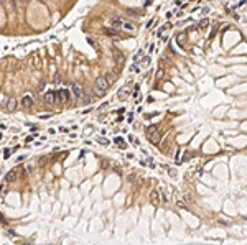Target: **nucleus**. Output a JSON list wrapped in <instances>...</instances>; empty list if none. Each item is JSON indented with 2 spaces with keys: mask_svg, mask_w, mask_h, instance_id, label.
<instances>
[{
  "mask_svg": "<svg viewBox=\"0 0 247 245\" xmlns=\"http://www.w3.org/2000/svg\"><path fill=\"white\" fill-rule=\"evenodd\" d=\"M68 96H69L68 89H60V91H56V102L58 104H66L68 102Z\"/></svg>",
  "mask_w": 247,
  "mask_h": 245,
  "instance_id": "obj_1",
  "label": "nucleus"
},
{
  "mask_svg": "<svg viewBox=\"0 0 247 245\" xmlns=\"http://www.w3.org/2000/svg\"><path fill=\"white\" fill-rule=\"evenodd\" d=\"M96 86L99 87V89H104V91H107L111 84H109V81H107L106 76H99V77L96 79Z\"/></svg>",
  "mask_w": 247,
  "mask_h": 245,
  "instance_id": "obj_2",
  "label": "nucleus"
},
{
  "mask_svg": "<svg viewBox=\"0 0 247 245\" xmlns=\"http://www.w3.org/2000/svg\"><path fill=\"white\" fill-rule=\"evenodd\" d=\"M114 59H116L117 66H119V69H120V67L124 66V61H125V58H124V54H122L119 50H114Z\"/></svg>",
  "mask_w": 247,
  "mask_h": 245,
  "instance_id": "obj_3",
  "label": "nucleus"
},
{
  "mask_svg": "<svg viewBox=\"0 0 247 245\" xmlns=\"http://www.w3.org/2000/svg\"><path fill=\"white\" fill-rule=\"evenodd\" d=\"M45 100L48 105H53V104L56 102V92L55 91H50V92H46L45 94Z\"/></svg>",
  "mask_w": 247,
  "mask_h": 245,
  "instance_id": "obj_4",
  "label": "nucleus"
},
{
  "mask_svg": "<svg viewBox=\"0 0 247 245\" xmlns=\"http://www.w3.org/2000/svg\"><path fill=\"white\" fill-rule=\"evenodd\" d=\"M129 96H130V89H129V87H122L120 91L117 92V99H119V100H125Z\"/></svg>",
  "mask_w": 247,
  "mask_h": 245,
  "instance_id": "obj_5",
  "label": "nucleus"
},
{
  "mask_svg": "<svg viewBox=\"0 0 247 245\" xmlns=\"http://www.w3.org/2000/svg\"><path fill=\"white\" fill-rule=\"evenodd\" d=\"M17 107H18V100H17L15 97H12V99H8V100H7V110H8V112H13V110H17Z\"/></svg>",
  "mask_w": 247,
  "mask_h": 245,
  "instance_id": "obj_6",
  "label": "nucleus"
},
{
  "mask_svg": "<svg viewBox=\"0 0 247 245\" xmlns=\"http://www.w3.org/2000/svg\"><path fill=\"white\" fill-rule=\"evenodd\" d=\"M150 201H152V204H153V206L160 204L161 198H160V194H158V191H152V193H150Z\"/></svg>",
  "mask_w": 247,
  "mask_h": 245,
  "instance_id": "obj_7",
  "label": "nucleus"
},
{
  "mask_svg": "<svg viewBox=\"0 0 247 245\" xmlns=\"http://www.w3.org/2000/svg\"><path fill=\"white\" fill-rule=\"evenodd\" d=\"M71 91H73V94H74L76 97H82L84 94H82V87L79 86V84H73L71 86Z\"/></svg>",
  "mask_w": 247,
  "mask_h": 245,
  "instance_id": "obj_8",
  "label": "nucleus"
},
{
  "mask_svg": "<svg viewBox=\"0 0 247 245\" xmlns=\"http://www.w3.org/2000/svg\"><path fill=\"white\" fill-rule=\"evenodd\" d=\"M21 105L25 109H31V105H33V99H31L30 96H25L23 99H21Z\"/></svg>",
  "mask_w": 247,
  "mask_h": 245,
  "instance_id": "obj_9",
  "label": "nucleus"
},
{
  "mask_svg": "<svg viewBox=\"0 0 247 245\" xmlns=\"http://www.w3.org/2000/svg\"><path fill=\"white\" fill-rule=\"evenodd\" d=\"M148 138H150V142L153 143V145H156V143L160 142V133H158V130H156V132H153L152 133V135H148Z\"/></svg>",
  "mask_w": 247,
  "mask_h": 245,
  "instance_id": "obj_10",
  "label": "nucleus"
},
{
  "mask_svg": "<svg viewBox=\"0 0 247 245\" xmlns=\"http://www.w3.org/2000/svg\"><path fill=\"white\" fill-rule=\"evenodd\" d=\"M17 179V173L15 171H10V173H7V176H5V183H13Z\"/></svg>",
  "mask_w": 247,
  "mask_h": 245,
  "instance_id": "obj_11",
  "label": "nucleus"
},
{
  "mask_svg": "<svg viewBox=\"0 0 247 245\" xmlns=\"http://www.w3.org/2000/svg\"><path fill=\"white\" fill-rule=\"evenodd\" d=\"M176 43L180 46H183L185 43H186V33H180V35L176 36Z\"/></svg>",
  "mask_w": 247,
  "mask_h": 245,
  "instance_id": "obj_12",
  "label": "nucleus"
},
{
  "mask_svg": "<svg viewBox=\"0 0 247 245\" xmlns=\"http://www.w3.org/2000/svg\"><path fill=\"white\" fill-rule=\"evenodd\" d=\"M92 92H94V96H96V97H104L107 91H104V89H99V87L96 86L94 89H92Z\"/></svg>",
  "mask_w": 247,
  "mask_h": 245,
  "instance_id": "obj_13",
  "label": "nucleus"
},
{
  "mask_svg": "<svg viewBox=\"0 0 247 245\" xmlns=\"http://www.w3.org/2000/svg\"><path fill=\"white\" fill-rule=\"evenodd\" d=\"M122 26H124L125 30H129V31H134V30H135V25H132L130 21H125V23H122Z\"/></svg>",
  "mask_w": 247,
  "mask_h": 245,
  "instance_id": "obj_14",
  "label": "nucleus"
},
{
  "mask_svg": "<svg viewBox=\"0 0 247 245\" xmlns=\"http://www.w3.org/2000/svg\"><path fill=\"white\" fill-rule=\"evenodd\" d=\"M122 23H124V21L119 20V18H112V26H114V28H120Z\"/></svg>",
  "mask_w": 247,
  "mask_h": 245,
  "instance_id": "obj_15",
  "label": "nucleus"
},
{
  "mask_svg": "<svg viewBox=\"0 0 247 245\" xmlns=\"http://www.w3.org/2000/svg\"><path fill=\"white\" fill-rule=\"evenodd\" d=\"M104 33H106V35H111V36L117 35V31L114 30V28H104Z\"/></svg>",
  "mask_w": 247,
  "mask_h": 245,
  "instance_id": "obj_16",
  "label": "nucleus"
},
{
  "mask_svg": "<svg viewBox=\"0 0 247 245\" xmlns=\"http://www.w3.org/2000/svg\"><path fill=\"white\" fill-rule=\"evenodd\" d=\"M156 130H158V127H156V125H150V127L147 128V135H152V133L156 132Z\"/></svg>",
  "mask_w": 247,
  "mask_h": 245,
  "instance_id": "obj_17",
  "label": "nucleus"
},
{
  "mask_svg": "<svg viewBox=\"0 0 247 245\" xmlns=\"http://www.w3.org/2000/svg\"><path fill=\"white\" fill-rule=\"evenodd\" d=\"M140 64H142V66H148V64H150V56H143V58H142Z\"/></svg>",
  "mask_w": 247,
  "mask_h": 245,
  "instance_id": "obj_18",
  "label": "nucleus"
},
{
  "mask_svg": "<svg viewBox=\"0 0 247 245\" xmlns=\"http://www.w3.org/2000/svg\"><path fill=\"white\" fill-rule=\"evenodd\" d=\"M97 142L101 143V145H106V147L109 145V143H111L109 140H107V138H104V137H99V138H97Z\"/></svg>",
  "mask_w": 247,
  "mask_h": 245,
  "instance_id": "obj_19",
  "label": "nucleus"
},
{
  "mask_svg": "<svg viewBox=\"0 0 247 245\" xmlns=\"http://www.w3.org/2000/svg\"><path fill=\"white\" fill-rule=\"evenodd\" d=\"M46 161H48V158H46V156L40 158V160H38V166H45V164H46Z\"/></svg>",
  "mask_w": 247,
  "mask_h": 245,
  "instance_id": "obj_20",
  "label": "nucleus"
},
{
  "mask_svg": "<svg viewBox=\"0 0 247 245\" xmlns=\"http://www.w3.org/2000/svg\"><path fill=\"white\" fill-rule=\"evenodd\" d=\"M168 174H170L172 178H176V169H173V168H168Z\"/></svg>",
  "mask_w": 247,
  "mask_h": 245,
  "instance_id": "obj_21",
  "label": "nucleus"
},
{
  "mask_svg": "<svg viewBox=\"0 0 247 245\" xmlns=\"http://www.w3.org/2000/svg\"><path fill=\"white\" fill-rule=\"evenodd\" d=\"M161 77H163V67L156 69V79H161Z\"/></svg>",
  "mask_w": 247,
  "mask_h": 245,
  "instance_id": "obj_22",
  "label": "nucleus"
},
{
  "mask_svg": "<svg viewBox=\"0 0 247 245\" xmlns=\"http://www.w3.org/2000/svg\"><path fill=\"white\" fill-rule=\"evenodd\" d=\"M208 23H209V21H208V18H203V20H201V23H199V26H201V28H206V26H208Z\"/></svg>",
  "mask_w": 247,
  "mask_h": 245,
  "instance_id": "obj_23",
  "label": "nucleus"
},
{
  "mask_svg": "<svg viewBox=\"0 0 247 245\" xmlns=\"http://www.w3.org/2000/svg\"><path fill=\"white\" fill-rule=\"evenodd\" d=\"M107 81H109V84H112V82H114V74H107Z\"/></svg>",
  "mask_w": 247,
  "mask_h": 245,
  "instance_id": "obj_24",
  "label": "nucleus"
},
{
  "mask_svg": "<svg viewBox=\"0 0 247 245\" xmlns=\"http://www.w3.org/2000/svg\"><path fill=\"white\" fill-rule=\"evenodd\" d=\"M129 142H132V143H135V145H138V140H137L135 137H132V135L129 137Z\"/></svg>",
  "mask_w": 247,
  "mask_h": 245,
  "instance_id": "obj_25",
  "label": "nucleus"
},
{
  "mask_svg": "<svg viewBox=\"0 0 247 245\" xmlns=\"http://www.w3.org/2000/svg\"><path fill=\"white\" fill-rule=\"evenodd\" d=\"M43 89H45V81H41V82H40V86H38V92H41Z\"/></svg>",
  "mask_w": 247,
  "mask_h": 245,
  "instance_id": "obj_26",
  "label": "nucleus"
},
{
  "mask_svg": "<svg viewBox=\"0 0 247 245\" xmlns=\"http://www.w3.org/2000/svg\"><path fill=\"white\" fill-rule=\"evenodd\" d=\"M114 142H116L117 145H119V143H122V142H124V138H122V137H116V138H114Z\"/></svg>",
  "mask_w": 247,
  "mask_h": 245,
  "instance_id": "obj_27",
  "label": "nucleus"
},
{
  "mask_svg": "<svg viewBox=\"0 0 247 245\" xmlns=\"http://www.w3.org/2000/svg\"><path fill=\"white\" fill-rule=\"evenodd\" d=\"M60 82H61V76L60 74H56L55 76V84H60Z\"/></svg>",
  "mask_w": 247,
  "mask_h": 245,
  "instance_id": "obj_28",
  "label": "nucleus"
},
{
  "mask_svg": "<svg viewBox=\"0 0 247 245\" xmlns=\"http://www.w3.org/2000/svg\"><path fill=\"white\" fill-rule=\"evenodd\" d=\"M25 171H26V173H31V171H33V166H31V164L25 166Z\"/></svg>",
  "mask_w": 247,
  "mask_h": 245,
  "instance_id": "obj_29",
  "label": "nucleus"
},
{
  "mask_svg": "<svg viewBox=\"0 0 247 245\" xmlns=\"http://www.w3.org/2000/svg\"><path fill=\"white\" fill-rule=\"evenodd\" d=\"M60 132H61V133H68V132H69V128H66V127H60Z\"/></svg>",
  "mask_w": 247,
  "mask_h": 245,
  "instance_id": "obj_30",
  "label": "nucleus"
},
{
  "mask_svg": "<svg viewBox=\"0 0 247 245\" xmlns=\"http://www.w3.org/2000/svg\"><path fill=\"white\" fill-rule=\"evenodd\" d=\"M155 115H156V114L153 112V114H145V115H143V117H145V118H152V117H155Z\"/></svg>",
  "mask_w": 247,
  "mask_h": 245,
  "instance_id": "obj_31",
  "label": "nucleus"
},
{
  "mask_svg": "<svg viewBox=\"0 0 247 245\" xmlns=\"http://www.w3.org/2000/svg\"><path fill=\"white\" fill-rule=\"evenodd\" d=\"M82 100H84V104H91V99H89V97H84V96H82Z\"/></svg>",
  "mask_w": 247,
  "mask_h": 245,
  "instance_id": "obj_32",
  "label": "nucleus"
},
{
  "mask_svg": "<svg viewBox=\"0 0 247 245\" xmlns=\"http://www.w3.org/2000/svg\"><path fill=\"white\" fill-rule=\"evenodd\" d=\"M3 158H10V150H5V155H3Z\"/></svg>",
  "mask_w": 247,
  "mask_h": 245,
  "instance_id": "obj_33",
  "label": "nucleus"
},
{
  "mask_svg": "<svg viewBox=\"0 0 247 245\" xmlns=\"http://www.w3.org/2000/svg\"><path fill=\"white\" fill-rule=\"evenodd\" d=\"M127 179H129L130 183H134V179H135V174H129V178H127Z\"/></svg>",
  "mask_w": 247,
  "mask_h": 245,
  "instance_id": "obj_34",
  "label": "nucleus"
},
{
  "mask_svg": "<svg viewBox=\"0 0 247 245\" xmlns=\"http://www.w3.org/2000/svg\"><path fill=\"white\" fill-rule=\"evenodd\" d=\"M3 191H5V184H0V194H3Z\"/></svg>",
  "mask_w": 247,
  "mask_h": 245,
  "instance_id": "obj_35",
  "label": "nucleus"
},
{
  "mask_svg": "<svg viewBox=\"0 0 247 245\" xmlns=\"http://www.w3.org/2000/svg\"><path fill=\"white\" fill-rule=\"evenodd\" d=\"M119 147H120L122 150H125V148H127V145H125V143H124V142H122V143H119Z\"/></svg>",
  "mask_w": 247,
  "mask_h": 245,
  "instance_id": "obj_36",
  "label": "nucleus"
},
{
  "mask_svg": "<svg viewBox=\"0 0 247 245\" xmlns=\"http://www.w3.org/2000/svg\"><path fill=\"white\" fill-rule=\"evenodd\" d=\"M127 120H129V122H132V120H134V114H129V118H127Z\"/></svg>",
  "mask_w": 247,
  "mask_h": 245,
  "instance_id": "obj_37",
  "label": "nucleus"
},
{
  "mask_svg": "<svg viewBox=\"0 0 247 245\" xmlns=\"http://www.w3.org/2000/svg\"><path fill=\"white\" fill-rule=\"evenodd\" d=\"M33 137H35V135H30V137H26V138H25V142H31V140H33Z\"/></svg>",
  "mask_w": 247,
  "mask_h": 245,
  "instance_id": "obj_38",
  "label": "nucleus"
},
{
  "mask_svg": "<svg viewBox=\"0 0 247 245\" xmlns=\"http://www.w3.org/2000/svg\"><path fill=\"white\" fill-rule=\"evenodd\" d=\"M23 160H25V155H21V156H18V158H17V161H23Z\"/></svg>",
  "mask_w": 247,
  "mask_h": 245,
  "instance_id": "obj_39",
  "label": "nucleus"
},
{
  "mask_svg": "<svg viewBox=\"0 0 247 245\" xmlns=\"http://www.w3.org/2000/svg\"><path fill=\"white\" fill-rule=\"evenodd\" d=\"M21 3H28V2H30V0H20Z\"/></svg>",
  "mask_w": 247,
  "mask_h": 245,
  "instance_id": "obj_40",
  "label": "nucleus"
},
{
  "mask_svg": "<svg viewBox=\"0 0 247 245\" xmlns=\"http://www.w3.org/2000/svg\"><path fill=\"white\" fill-rule=\"evenodd\" d=\"M0 2H5V0H0Z\"/></svg>",
  "mask_w": 247,
  "mask_h": 245,
  "instance_id": "obj_41",
  "label": "nucleus"
},
{
  "mask_svg": "<svg viewBox=\"0 0 247 245\" xmlns=\"http://www.w3.org/2000/svg\"><path fill=\"white\" fill-rule=\"evenodd\" d=\"M43 2H48V0H43Z\"/></svg>",
  "mask_w": 247,
  "mask_h": 245,
  "instance_id": "obj_42",
  "label": "nucleus"
},
{
  "mask_svg": "<svg viewBox=\"0 0 247 245\" xmlns=\"http://www.w3.org/2000/svg\"><path fill=\"white\" fill-rule=\"evenodd\" d=\"M0 91H2V87H0Z\"/></svg>",
  "mask_w": 247,
  "mask_h": 245,
  "instance_id": "obj_43",
  "label": "nucleus"
}]
</instances>
